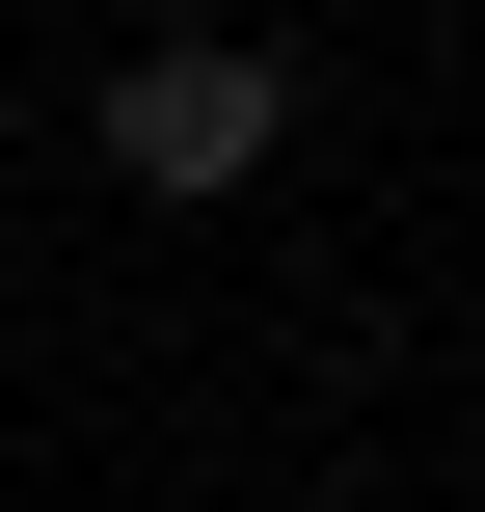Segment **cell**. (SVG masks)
Returning <instances> with one entry per match:
<instances>
[{
    "label": "cell",
    "mask_w": 485,
    "mask_h": 512,
    "mask_svg": "<svg viewBox=\"0 0 485 512\" xmlns=\"http://www.w3.org/2000/svg\"><path fill=\"white\" fill-rule=\"evenodd\" d=\"M81 135H108V189L216 216V189H270V162H297V54H270V27H162V54H135Z\"/></svg>",
    "instance_id": "1"
}]
</instances>
